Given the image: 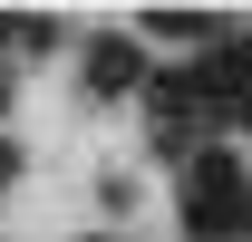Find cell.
Returning a JSON list of instances; mask_svg holds the SVG:
<instances>
[{"label": "cell", "mask_w": 252, "mask_h": 242, "mask_svg": "<svg viewBox=\"0 0 252 242\" xmlns=\"http://www.w3.org/2000/svg\"><path fill=\"white\" fill-rule=\"evenodd\" d=\"M233 204H243V175H233L223 155H204V165H194V233H204V242H223Z\"/></svg>", "instance_id": "1"}]
</instances>
